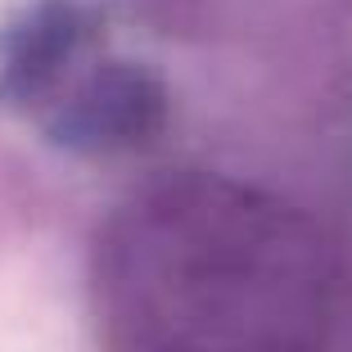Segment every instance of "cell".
<instances>
[{
  "instance_id": "cell-1",
  "label": "cell",
  "mask_w": 352,
  "mask_h": 352,
  "mask_svg": "<svg viewBox=\"0 0 352 352\" xmlns=\"http://www.w3.org/2000/svg\"><path fill=\"white\" fill-rule=\"evenodd\" d=\"M163 122V91L149 73L131 63H113L100 73L73 104V118L63 126L68 140L95 149H122L158 131Z\"/></svg>"
}]
</instances>
